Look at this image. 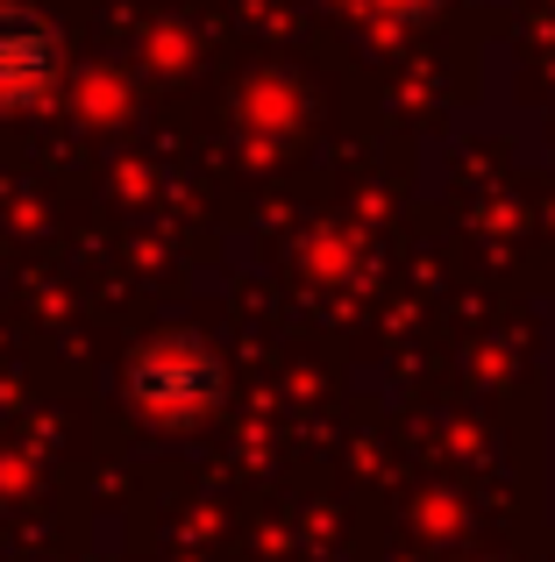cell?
Listing matches in <instances>:
<instances>
[{
    "instance_id": "7a4b0ae2",
    "label": "cell",
    "mask_w": 555,
    "mask_h": 562,
    "mask_svg": "<svg viewBox=\"0 0 555 562\" xmlns=\"http://www.w3.org/2000/svg\"><path fill=\"white\" fill-rule=\"evenodd\" d=\"M65 71V43L29 0H0V108L43 100Z\"/></svg>"
},
{
    "instance_id": "3957f363",
    "label": "cell",
    "mask_w": 555,
    "mask_h": 562,
    "mask_svg": "<svg viewBox=\"0 0 555 562\" xmlns=\"http://www.w3.org/2000/svg\"><path fill=\"white\" fill-rule=\"evenodd\" d=\"M377 8H392V14H420V8H434V0H377Z\"/></svg>"
},
{
    "instance_id": "6da1fadb",
    "label": "cell",
    "mask_w": 555,
    "mask_h": 562,
    "mask_svg": "<svg viewBox=\"0 0 555 562\" xmlns=\"http://www.w3.org/2000/svg\"><path fill=\"white\" fill-rule=\"evenodd\" d=\"M128 384H136V398L150 413L185 420V413H200V406L222 398V363H214V349H200L193 335H157L150 349H136Z\"/></svg>"
}]
</instances>
